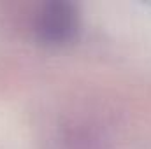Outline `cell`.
<instances>
[{"label":"cell","mask_w":151,"mask_h":149,"mask_svg":"<svg viewBox=\"0 0 151 149\" xmlns=\"http://www.w3.org/2000/svg\"><path fill=\"white\" fill-rule=\"evenodd\" d=\"M35 32L46 42H67L77 32V12L67 2H49L39 11Z\"/></svg>","instance_id":"obj_1"}]
</instances>
